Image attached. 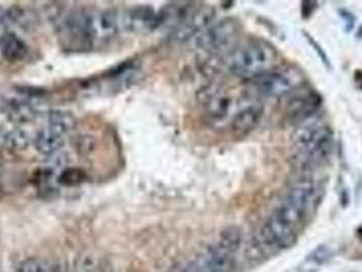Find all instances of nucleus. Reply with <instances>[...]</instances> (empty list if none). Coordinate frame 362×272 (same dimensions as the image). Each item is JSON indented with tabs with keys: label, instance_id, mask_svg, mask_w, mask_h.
Returning <instances> with one entry per match:
<instances>
[{
	"label": "nucleus",
	"instance_id": "5",
	"mask_svg": "<svg viewBox=\"0 0 362 272\" xmlns=\"http://www.w3.org/2000/svg\"><path fill=\"white\" fill-rule=\"evenodd\" d=\"M254 90L259 95L269 98L285 97L293 91L300 90L305 84L304 74L295 67H275L251 81Z\"/></svg>",
	"mask_w": 362,
	"mask_h": 272
},
{
	"label": "nucleus",
	"instance_id": "1",
	"mask_svg": "<svg viewBox=\"0 0 362 272\" xmlns=\"http://www.w3.org/2000/svg\"><path fill=\"white\" fill-rule=\"evenodd\" d=\"M322 195V185L312 179L295 182L262 226L258 234L259 249L283 251L291 248L297 243L301 227L319 206Z\"/></svg>",
	"mask_w": 362,
	"mask_h": 272
},
{
	"label": "nucleus",
	"instance_id": "4",
	"mask_svg": "<svg viewBox=\"0 0 362 272\" xmlns=\"http://www.w3.org/2000/svg\"><path fill=\"white\" fill-rule=\"evenodd\" d=\"M240 34V22L234 18H225L202 32L196 37V45L207 53L229 56L239 47Z\"/></svg>",
	"mask_w": 362,
	"mask_h": 272
},
{
	"label": "nucleus",
	"instance_id": "13",
	"mask_svg": "<svg viewBox=\"0 0 362 272\" xmlns=\"http://www.w3.org/2000/svg\"><path fill=\"white\" fill-rule=\"evenodd\" d=\"M74 272H112L110 267L108 266V263L101 259L99 256L95 255H84L80 256L75 267H74Z\"/></svg>",
	"mask_w": 362,
	"mask_h": 272
},
{
	"label": "nucleus",
	"instance_id": "14",
	"mask_svg": "<svg viewBox=\"0 0 362 272\" xmlns=\"http://www.w3.org/2000/svg\"><path fill=\"white\" fill-rule=\"evenodd\" d=\"M74 124L75 120L71 116V113L63 110H55L51 114H48V125L63 134H67L71 128H74Z\"/></svg>",
	"mask_w": 362,
	"mask_h": 272
},
{
	"label": "nucleus",
	"instance_id": "12",
	"mask_svg": "<svg viewBox=\"0 0 362 272\" xmlns=\"http://www.w3.org/2000/svg\"><path fill=\"white\" fill-rule=\"evenodd\" d=\"M331 258H333V254L326 245L317 247L298 266V272H317L324 264L330 262Z\"/></svg>",
	"mask_w": 362,
	"mask_h": 272
},
{
	"label": "nucleus",
	"instance_id": "7",
	"mask_svg": "<svg viewBox=\"0 0 362 272\" xmlns=\"http://www.w3.org/2000/svg\"><path fill=\"white\" fill-rule=\"evenodd\" d=\"M263 112L265 109L259 102L245 105L236 110L228 123L230 134L234 136H245L251 134L262 120Z\"/></svg>",
	"mask_w": 362,
	"mask_h": 272
},
{
	"label": "nucleus",
	"instance_id": "10",
	"mask_svg": "<svg viewBox=\"0 0 362 272\" xmlns=\"http://www.w3.org/2000/svg\"><path fill=\"white\" fill-rule=\"evenodd\" d=\"M64 135L63 132L45 125L34 138V146L38 153L44 156L56 154L64 146Z\"/></svg>",
	"mask_w": 362,
	"mask_h": 272
},
{
	"label": "nucleus",
	"instance_id": "20",
	"mask_svg": "<svg viewBox=\"0 0 362 272\" xmlns=\"http://www.w3.org/2000/svg\"><path fill=\"white\" fill-rule=\"evenodd\" d=\"M4 27H5V25H0V42H1L3 37H4V34H5V30H4Z\"/></svg>",
	"mask_w": 362,
	"mask_h": 272
},
{
	"label": "nucleus",
	"instance_id": "15",
	"mask_svg": "<svg viewBox=\"0 0 362 272\" xmlns=\"http://www.w3.org/2000/svg\"><path fill=\"white\" fill-rule=\"evenodd\" d=\"M241 241H243V232H241V229L237 227V226H230V227L225 229L221 233V237H219L218 244L236 254L239 251L240 245H241Z\"/></svg>",
	"mask_w": 362,
	"mask_h": 272
},
{
	"label": "nucleus",
	"instance_id": "11",
	"mask_svg": "<svg viewBox=\"0 0 362 272\" xmlns=\"http://www.w3.org/2000/svg\"><path fill=\"white\" fill-rule=\"evenodd\" d=\"M29 52L23 40L12 33H5L0 42V53L8 62H19L26 58Z\"/></svg>",
	"mask_w": 362,
	"mask_h": 272
},
{
	"label": "nucleus",
	"instance_id": "18",
	"mask_svg": "<svg viewBox=\"0 0 362 272\" xmlns=\"http://www.w3.org/2000/svg\"><path fill=\"white\" fill-rule=\"evenodd\" d=\"M304 34H305V37H306V41H308V42H309V44H311V45L315 48V52L319 55V58L322 59V62H323V63H324V64H326V66L330 69V67H331V64H330V60H328V58H327V53L323 51V48H322V47H320V45H319V44H317L315 40H313V37H311V36H309V34H306V33H304Z\"/></svg>",
	"mask_w": 362,
	"mask_h": 272
},
{
	"label": "nucleus",
	"instance_id": "2",
	"mask_svg": "<svg viewBox=\"0 0 362 272\" xmlns=\"http://www.w3.org/2000/svg\"><path fill=\"white\" fill-rule=\"evenodd\" d=\"M226 59L234 75L252 81L278 67L279 53L267 41L250 40L239 44Z\"/></svg>",
	"mask_w": 362,
	"mask_h": 272
},
{
	"label": "nucleus",
	"instance_id": "8",
	"mask_svg": "<svg viewBox=\"0 0 362 272\" xmlns=\"http://www.w3.org/2000/svg\"><path fill=\"white\" fill-rule=\"evenodd\" d=\"M322 106V97L316 91H301L289 101L287 114L295 121H304L313 116Z\"/></svg>",
	"mask_w": 362,
	"mask_h": 272
},
{
	"label": "nucleus",
	"instance_id": "19",
	"mask_svg": "<svg viewBox=\"0 0 362 272\" xmlns=\"http://www.w3.org/2000/svg\"><path fill=\"white\" fill-rule=\"evenodd\" d=\"M316 4L317 3H315V1H304L302 3V16L309 18L312 11L316 8Z\"/></svg>",
	"mask_w": 362,
	"mask_h": 272
},
{
	"label": "nucleus",
	"instance_id": "9",
	"mask_svg": "<svg viewBox=\"0 0 362 272\" xmlns=\"http://www.w3.org/2000/svg\"><path fill=\"white\" fill-rule=\"evenodd\" d=\"M233 108V99L225 92L213 94L204 103L206 116L214 125H222L228 119L230 121V110Z\"/></svg>",
	"mask_w": 362,
	"mask_h": 272
},
{
	"label": "nucleus",
	"instance_id": "16",
	"mask_svg": "<svg viewBox=\"0 0 362 272\" xmlns=\"http://www.w3.org/2000/svg\"><path fill=\"white\" fill-rule=\"evenodd\" d=\"M18 272H63V270L44 259H29L22 263Z\"/></svg>",
	"mask_w": 362,
	"mask_h": 272
},
{
	"label": "nucleus",
	"instance_id": "17",
	"mask_svg": "<svg viewBox=\"0 0 362 272\" xmlns=\"http://www.w3.org/2000/svg\"><path fill=\"white\" fill-rule=\"evenodd\" d=\"M172 272H211L208 270V267L204 264V262L202 260L200 256H196L193 260L186 262L184 264H181L179 267H176Z\"/></svg>",
	"mask_w": 362,
	"mask_h": 272
},
{
	"label": "nucleus",
	"instance_id": "6",
	"mask_svg": "<svg viewBox=\"0 0 362 272\" xmlns=\"http://www.w3.org/2000/svg\"><path fill=\"white\" fill-rule=\"evenodd\" d=\"M214 16H215V11L211 5H207V4L196 5L193 11L188 15V18L181 23L178 29H175L173 34L179 40L197 37L202 32H204L211 25Z\"/></svg>",
	"mask_w": 362,
	"mask_h": 272
},
{
	"label": "nucleus",
	"instance_id": "3",
	"mask_svg": "<svg viewBox=\"0 0 362 272\" xmlns=\"http://www.w3.org/2000/svg\"><path fill=\"white\" fill-rule=\"evenodd\" d=\"M335 140L331 127L313 124L305 128L295 139L293 158L298 166L315 168L330 160L334 153Z\"/></svg>",
	"mask_w": 362,
	"mask_h": 272
}]
</instances>
